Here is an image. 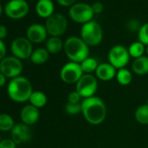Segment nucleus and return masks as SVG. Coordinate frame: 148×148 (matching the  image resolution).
Returning a JSON list of instances; mask_svg holds the SVG:
<instances>
[{
  "label": "nucleus",
  "instance_id": "c85d7f7f",
  "mask_svg": "<svg viewBox=\"0 0 148 148\" xmlns=\"http://www.w3.org/2000/svg\"><path fill=\"white\" fill-rule=\"evenodd\" d=\"M80 99H81V96L79 94V92L76 90L70 92L67 97V102L71 104H79L80 103Z\"/></svg>",
  "mask_w": 148,
  "mask_h": 148
},
{
  "label": "nucleus",
  "instance_id": "f257e3e1",
  "mask_svg": "<svg viewBox=\"0 0 148 148\" xmlns=\"http://www.w3.org/2000/svg\"><path fill=\"white\" fill-rule=\"evenodd\" d=\"M82 114L86 120L94 125L103 123L106 118L107 109L105 102L99 97L85 99L81 102Z\"/></svg>",
  "mask_w": 148,
  "mask_h": 148
},
{
  "label": "nucleus",
  "instance_id": "a878e982",
  "mask_svg": "<svg viewBox=\"0 0 148 148\" xmlns=\"http://www.w3.org/2000/svg\"><path fill=\"white\" fill-rule=\"evenodd\" d=\"M135 119L141 125L148 124V104L139 106L135 111Z\"/></svg>",
  "mask_w": 148,
  "mask_h": 148
},
{
  "label": "nucleus",
  "instance_id": "5701e85b",
  "mask_svg": "<svg viewBox=\"0 0 148 148\" xmlns=\"http://www.w3.org/2000/svg\"><path fill=\"white\" fill-rule=\"evenodd\" d=\"M15 125L13 118L8 113H0V131L11 132Z\"/></svg>",
  "mask_w": 148,
  "mask_h": 148
},
{
  "label": "nucleus",
  "instance_id": "1a4fd4ad",
  "mask_svg": "<svg viewBox=\"0 0 148 148\" xmlns=\"http://www.w3.org/2000/svg\"><path fill=\"white\" fill-rule=\"evenodd\" d=\"M45 26L51 37H60L67 30V18L60 13H54L45 21Z\"/></svg>",
  "mask_w": 148,
  "mask_h": 148
},
{
  "label": "nucleus",
  "instance_id": "bb28decb",
  "mask_svg": "<svg viewBox=\"0 0 148 148\" xmlns=\"http://www.w3.org/2000/svg\"><path fill=\"white\" fill-rule=\"evenodd\" d=\"M138 39L145 46L148 45V23L141 25L138 32Z\"/></svg>",
  "mask_w": 148,
  "mask_h": 148
},
{
  "label": "nucleus",
  "instance_id": "f03ea898",
  "mask_svg": "<svg viewBox=\"0 0 148 148\" xmlns=\"http://www.w3.org/2000/svg\"><path fill=\"white\" fill-rule=\"evenodd\" d=\"M33 92L32 83L28 79L19 76L12 79L7 85V94L9 98L17 103H25Z\"/></svg>",
  "mask_w": 148,
  "mask_h": 148
},
{
  "label": "nucleus",
  "instance_id": "2eb2a0df",
  "mask_svg": "<svg viewBox=\"0 0 148 148\" xmlns=\"http://www.w3.org/2000/svg\"><path fill=\"white\" fill-rule=\"evenodd\" d=\"M40 117L39 109L29 104L22 107L20 111V119L22 123L27 125H32L36 124Z\"/></svg>",
  "mask_w": 148,
  "mask_h": 148
},
{
  "label": "nucleus",
  "instance_id": "473e14b6",
  "mask_svg": "<svg viewBox=\"0 0 148 148\" xmlns=\"http://www.w3.org/2000/svg\"><path fill=\"white\" fill-rule=\"evenodd\" d=\"M57 2L63 7H71L74 4H76V0H57Z\"/></svg>",
  "mask_w": 148,
  "mask_h": 148
},
{
  "label": "nucleus",
  "instance_id": "f3484780",
  "mask_svg": "<svg viewBox=\"0 0 148 148\" xmlns=\"http://www.w3.org/2000/svg\"><path fill=\"white\" fill-rule=\"evenodd\" d=\"M35 8L37 14L43 18L47 19L54 14L55 7L51 0H38Z\"/></svg>",
  "mask_w": 148,
  "mask_h": 148
},
{
  "label": "nucleus",
  "instance_id": "f8f14e48",
  "mask_svg": "<svg viewBox=\"0 0 148 148\" xmlns=\"http://www.w3.org/2000/svg\"><path fill=\"white\" fill-rule=\"evenodd\" d=\"M30 7L25 0H10L5 6V15L14 20L25 18L29 12Z\"/></svg>",
  "mask_w": 148,
  "mask_h": 148
},
{
  "label": "nucleus",
  "instance_id": "20e7f679",
  "mask_svg": "<svg viewBox=\"0 0 148 148\" xmlns=\"http://www.w3.org/2000/svg\"><path fill=\"white\" fill-rule=\"evenodd\" d=\"M80 38L89 47L97 46L103 40V30L99 23L92 20L82 25Z\"/></svg>",
  "mask_w": 148,
  "mask_h": 148
},
{
  "label": "nucleus",
  "instance_id": "39448f33",
  "mask_svg": "<svg viewBox=\"0 0 148 148\" xmlns=\"http://www.w3.org/2000/svg\"><path fill=\"white\" fill-rule=\"evenodd\" d=\"M70 18L78 24H86L92 20L94 12L92 5L86 3H76L69 9Z\"/></svg>",
  "mask_w": 148,
  "mask_h": 148
},
{
  "label": "nucleus",
  "instance_id": "f704fd0d",
  "mask_svg": "<svg viewBox=\"0 0 148 148\" xmlns=\"http://www.w3.org/2000/svg\"><path fill=\"white\" fill-rule=\"evenodd\" d=\"M7 33H8L7 28L5 25H0V39L3 40L4 38H5L7 36Z\"/></svg>",
  "mask_w": 148,
  "mask_h": 148
},
{
  "label": "nucleus",
  "instance_id": "9d476101",
  "mask_svg": "<svg viewBox=\"0 0 148 148\" xmlns=\"http://www.w3.org/2000/svg\"><path fill=\"white\" fill-rule=\"evenodd\" d=\"M23 71V64L21 60L14 56L5 57L0 61V72L6 78L14 79L19 77Z\"/></svg>",
  "mask_w": 148,
  "mask_h": 148
},
{
  "label": "nucleus",
  "instance_id": "b1692460",
  "mask_svg": "<svg viewBox=\"0 0 148 148\" xmlns=\"http://www.w3.org/2000/svg\"><path fill=\"white\" fill-rule=\"evenodd\" d=\"M99 64L98 63L97 59L92 57H88L83 62L80 63L84 74H92V72L96 71Z\"/></svg>",
  "mask_w": 148,
  "mask_h": 148
},
{
  "label": "nucleus",
  "instance_id": "7ed1b4c3",
  "mask_svg": "<svg viewBox=\"0 0 148 148\" xmlns=\"http://www.w3.org/2000/svg\"><path fill=\"white\" fill-rule=\"evenodd\" d=\"M64 51L70 61L79 64L87 58L90 53L89 46L81 38L76 36L69 37L64 41Z\"/></svg>",
  "mask_w": 148,
  "mask_h": 148
},
{
  "label": "nucleus",
  "instance_id": "e433bc0d",
  "mask_svg": "<svg viewBox=\"0 0 148 148\" xmlns=\"http://www.w3.org/2000/svg\"><path fill=\"white\" fill-rule=\"evenodd\" d=\"M2 12H3V7H2L1 4H0V15L2 14Z\"/></svg>",
  "mask_w": 148,
  "mask_h": 148
},
{
  "label": "nucleus",
  "instance_id": "9b49d317",
  "mask_svg": "<svg viewBox=\"0 0 148 148\" xmlns=\"http://www.w3.org/2000/svg\"><path fill=\"white\" fill-rule=\"evenodd\" d=\"M32 43L27 38H16L11 44V51L12 56L22 59L30 58L33 52Z\"/></svg>",
  "mask_w": 148,
  "mask_h": 148
},
{
  "label": "nucleus",
  "instance_id": "0eeeda50",
  "mask_svg": "<svg viewBox=\"0 0 148 148\" xmlns=\"http://www.w3.org/2000/svg\"><path fill=\"white\" fill-rule=\"evenodd\" d=\"M98 87V79L92 74H84L76 84V91L84 99L93 97Z\"/></svg>",
  "mask_w": 148,
  "mask_h": 148
},
{
  "label": "nucleus",
  "instance_id": "dca6fc26",
  "mask_svg": "<svg viewBox=\"0 0 148 148\" xmlns=\"http://www.w3.org/2000/svg\"><path fill=\"white\" fill-rule=\"evenodd\" d=\"M96 78L102 81H110L116 77L117 69L113 67L110 63L99 64L96 71Z\"/></svg>",
  "mask_w": 148,
  "mask_h": 148
},
{
  "label": "nucleus",
  "instance_id": "c9c22d12",
  "mask_svg": "<svg viewBox=\"0 0 148 148\" xmlns=\"http://www.w3.org/2000/svg\"><path fill=\"white\" fill-rule=\"evenodd\" d=\"M6 79H7V78L4 75V74L0 72V87H3V86L5 85V83H6Z\"/></svg>",
  "mask_w": 148,
  "mask_h": 148
},
{
  "label": "nucleus",
  "instance_id": "4be33fe9",
  "mask_svg": "<svg viewBox=\"0 0 148 148\" xmlns=\"http://www.w3.org/2000/svg\"><path fill=\"white\" fill-rule=\"evenodd\" d=\"M29 102L31 105L39 109V108L44 107L46 105L47 97L41 91H33V92L32 93L29 99Z\"/></svg>",
  "mask_w": 148,
  "mask_h": 148
},
{
  "label": "nucleus",
  "instance_id": "4c0bfd02",
  "mask_svg": "<svg viewBox=\"0 0 148 148\" xmlns=\"http://www.w3.org/2000/svg\"><path fill=\"white\" fill-rule=\"evenodd\" d=\"M145 52H146V54H147V56H148V45L145 46Z\"/></svg>",
  "mask_w": 148,
  "mask_h": 148
},
{
  "label": "nucleus",
  "instance_id": "7c9ffc66",
  "mask_svg": "<svg viewBox=\"0 0 148 148\" xmlns=\"http://www.w3.org/2000/svg\"><path fill=\"white\" fill-rule=\"evenodd\" d=\"M140 27H141V25H139L138 21V20H135V19H132L127 24V28L131 32H138Z\"/></svg>",
  "mask_w": 148,
  "mask_h": 148
},
{
  "label": "nucleus",
  "instance_id": "2f4dec72",
  "mask_svg": "<svg viewBox=\"0 0 148 148\" xmlns=\"http://www.w3.org/2000/svg\"><path fill=\"white\" fill-rule=\"evenodd\" d=\"M94 14H100L104 11V5L101 2H95L92 5Z\"/></svg>",
  "mask_w": 148,
  "mask_h": 148
},
{
  "label": "nucleus",
  "instance_id": "393cba45",
  "mask_svg": "<svg viewBox=\"0 0 148 148\" xmlns=\"http://www.w3.org/2000/svg\"><path fill=\"white\" fill-rule=\"evenodd\" d=\"M128 51H129L130 56L133 58L134 59L140 58L144 56L143 54L145 51V45L138 40L130 45V46L128 47Z\"/></svg>",
  "mask_w": 148,
  "mask_h": 148
},
{
  "label": "nucleus",
  "instance_id": "412c9836",
  "mask_svg": "<svg viewBox=\"0 0 148 148\" xmlns=\"http://www.w3.org/2000/svg\"><path fill=\"white\" fill-rule=\"evenodd\" d=\"M115 79L119 85L125 86H128L132 83V73L128 69L122 68V69L117 70V74H116Z\"/></svg>",
  "mask_w": 148,
  "mask_h": 148
},
{
  "label": "nucleus",
  "instance_id": "6e6552de",
  "mask_svg": "<svg viewBox=\"0 0 148 148\" xmlns=\"http://www.w3.org/2000/svg\"><path fill=\"white\" fill-rule=\"evenodd\" d=\"M128 48L121 45L112 46L108 52V61L117 70L125 68L130 61Z\"/></svg>",
  "mask_w": 148,
  "mask_h": 148
},
{
  "label": "nucleus",
  "instance_id": "c756f323",
  "mask_svg": "<svg viewBox=\"0 0 148 148\" xmlns=\"http://www.w3.org/2000/svg\"><path fill=\"white\" fill-rule=\"evenodd\" d=\"M17 145L12 138H5L0 141V148H17Z\"/></svg>",
  "mask_w": 148,
  "mask_h": 148
},
{
  "label": "nucleus",
  "instance_id": "423d86ee",
  "mask_svg": "<svg viewBox=\"0 0 148 148\" xmlns=\"http://www.w3.org/2000/svg\"><path fill=\"white\" fill-rule=\"evenodd\" d=\"M83 75L84 72L82 71L80 64L71 61L65 63L62 66L59 73L61 80L68 85L77 84V82Z\"/></svg>",
  "mask_w": 148,
  "mask_h": 148
},
{
  "label": "nucleus",
  "instance_id": "aec40b11",
  "mask_svg": "<svg viewBox=\"0 0 148 148\" xmlns=\"http://www.w3.org/2000/svg\"><path fill=\"white\" fill-rule=\"evenodd\" d=\"M49 54L45 48H38L33 51L30 59L35 64H43L48 60Z\"/></svg>",
  "mask_w": 148,
  "mask_h": 148
},
{
  "label": "nucleus",
  "instance_id": "72a5a7b5",
  "mask_svg": "<svg viewBox=\"0 0 148 148\" xmlns=\"http://www.w3.org/2000/svg\"><path fill=\"white\" fill-rule=\"evenodd\" d=\"M5 54H6V46L4 41L0 39V61L5 58Z\"/></svg>",
  "mask_w": 148,
  "mask_h": 148
},
{
  "label": "nucleus",
  "instance_id": "ddd939ff",
  "mask_svg": "<svg viewBox=\"0 0 148 148\" xmlns=\"http://www.w3.org/2000/svg\"><path fill=\"white\" fill-rule=\"evenodd\" d=\"M11 138L17 145L26 143L32 138V131L29 125L24 123H17L11 131Z\"/></svg>",
  "mask_w": 148,
  "mask_h": 148
},
{
  "label": "nucleus",
  "instance_id": "6ab92c4d",
  "mask_svg": "<svg viewBox=\"0 0 148 148\" xmlns=\"http://www.w3.org/2000/svg\"><path fill=\"white\" fill-rule=\"evenodd\" d=\"M64 48V43L59 37H50L45 43V49L51 54H57Z\"/></svg>",
  "mask_w": 148,
  "mask_h": 148
},
{
  "label": "nucleus",
  "instance_id": "cd10ccee",
  "mask_svg": "<svg viewBox=\"0 0 148 148\" xmlns=\"http://www.w3.org/2000/svg\"><path fill=\"white\" fill-rule=\"evenodd\" d=\"M65 112L69 115H77L80 112H82V106L81 103L79 104H71V103H66L64 106Z\"/></svg>",
  "mask_w": 148,
  "mask_h": 148
},
{
  "label": "nucleus",
  "instance_id": "a211bd4d",
  "mask_svg": "<svg viewBox=\"0 0 148 148\" xmlns=\"http://www.w3.org/2000/svg\"><path fill=\"white\" fill-rule=\"evenodd\" d=\"M132 69L137 75H145L148 73V56H142L135 58L132 64Z\"/></svg>",
  "mask_w": 148,
  "mask_h": 148
},
{
  "label": "nucleus",
  "instance_id": "4468645a",
  "mask_svg": "<svg viewBox=\"0 0 148 148\" xmlns=\"http://www.w3.org/2000/svg\"><path fill=\"white\" fill-rule=\"evenodd\" d=\"M48 32L45 25L41 24H32L26 31V38L34 44H40L46 40Z\"/></svg>",
  "mask_w": 148,
  "mask_h": 148
}]
</instances>
